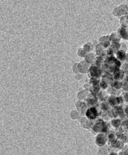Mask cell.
Returning <instances> with one entry per match:
<instances>
[{
	"instance_id": "4",
	"label": "cell",
	"mask_w": 128,
	"mask_h": 155,
	"mask_svg": "<svg viewBox=\"0 0 128 155\" xmlns=\"http://www.w3.org/2000/svg\"><path fill=\"white\" fill-rule=\"evenodd\" d=\"M117 59H118L119 60L122 61V60L125 59L126 54H125V53L123 51L120 50V51L117 52Z\"/></svg>"
},
{
	"instance_id": "1",
	"label": "cell",
	"mask_w": 128,
	"mask_h": 155,
	"mask_svg": "<svg viewBox=\"0 0 128 155\" xmlns=\"http://www.w3.org/2000/svg\"><path fill=\"white\" fill-rule=\"evenodd\" d=\"M98 116V113L95 107L89 108L86 112V116L89 120H94Z\"/></svg>"
},
{
	"instance_id": "3",
	"label": "cell",
	"mask_w": 128,
	"mask_h": 155,
	"mask_svg": "<svg viewBox=\"0 0 128 155\" xmlns=\"http://www.w3.org/2000/svg\"><path fill=\"white\" fill-rule=\"evenodd\" d=\"M120 36L122 37L126 40H128V27L124 26L120 28Z\"/></svg>"
},
{
	"instance_id": "2",
	"label": "cell",
	"mask_w": 128,
	"mask_h": 155,
	"mask_svg": "<svg viewBox=\"0 0 128 155\" xmlns=\"http://www.w3.org/2000/svg\"><path fill=\"white\" fill-rule=\"evenodd\" d=\"M89 71L90 73V74H91V76L93 77V78L98 77L101 74V71L100 68L97 66H93L90 67L89 69Z\"/></svg>"
}]
</instances>
